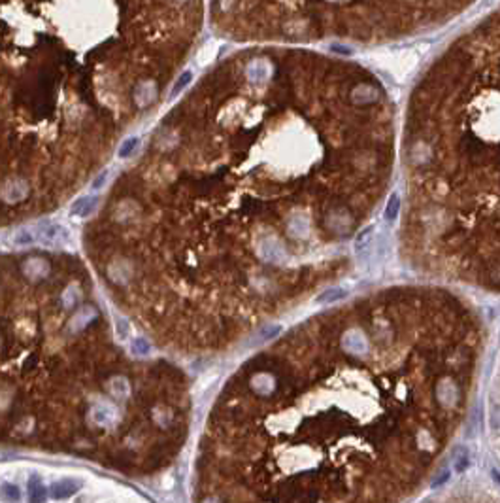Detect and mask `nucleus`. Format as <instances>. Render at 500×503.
Segmentation results:
<instances>
[{
  "instance_id": "nucleus-1",
  "label": "nucleus",
  "mask_w": 500,
  "mask_h": 503,
  "mask_svg": "<svg viewBox=\"0 0 500 503\" xmlns=\"http://www.w3.org/2000/svg\"><path fill=\"white\" fill-rule=\"evenodd\" d=\"M367 66L283 44L216 65L151 135L93 254L168 350L216 352L349 271L395 165Z\"/></svg>"
},
{
  "instance_id": "nucleus-2",
  "label": "nucleus",
  "mask_w": 500,
  "mask_h": 503,
  "mask_svg": "<svg viewBox=\"0 0 500 503\" xmlns=\"http://www.w3.org/2000/svg\"><path fill=\"white\" fill-rule=\"evenodd\" d=\"M482 350L476 310L444 288L315 314L223 386L193 503H402L459 432Z\"/></svg>"
},
{
  "instance_id": "nucleus-3",
  "label": "nucleus",
  "mask_w": 500,
  "mask_h": 503,
  "mask_svg": "<svg viewBox=\"0 0 500 503\" xmlns=\"http://www.w3.org/2000/svg\"><path fill=\"white\" fill-rule=\"evenodd\" d=\"M402 246L423 273L498 292V15L457 36L408 102Z\"/></svg>"
},
{
  "instance_id": "nucleus-4",
  "label": "nucleus",
  "mask_w": 500,
  "mask_h": 503,
  "mask_svg": "<svg viewBox=\"0 0 500 503\" xmlns=\"http://www.w3.org/2000/svg\"><path fill=\"white\" fill-rule=\"evenodd\" d=\"M29 184L23 178H10L2 184L0 187V199L8 203V205H15V203H21V201L27 199L29 195Z\"/></svg>"
},
{
  "instance_id": "nucleus-5",
  "label": "nucleus",
  "mask_w": 500,
  "mask_h": 503,
  "mask_svg": "<svg viewBox=\"0 0 500 503\" xmlns=\"http://www.w3.org/2000/svg\"><path fill=\"white\" fill-rule=\"evenodd\" d=\"M21 273H23L30 282H42L46 280L49 273H51V263L44 258H27L21 261Z\"/></svg>"
},
{
  "instance_id": "nucleus-6",
  "label": "nucleus",
  "mask_w": 500,
  "mask_h": 503,
  "mask_svg": "<svg viewBox=\"0 0 500 503\" xmlns=\"http://www.w3.org/2000/svg\"><path fill=\"white\" fill-rule=\"evenodd\" d=\"M32 233H34V240H40V242L49 246L61 244V242L68 239L66 229L57 225V223H44L40 227L32 229Z\"/></svg>"
},
{
  "instance_id": "nucleus-7",
  "label": "nucleus",
  "mask_w": 500,
  "mask_h": 503,
  "mask_svg": "<svg viewBox=\"0 0 500 503\" xmlns=\"http://www.w3.org/2000/svg\"><path fill=\"white\" fill-rule=\"evenodd\" d=\"M78 486L80 484H78L76 480H70V479L55 482V484L51 486V497L53 499H66V497H70L72 494H76Z\"/></svg>"
},
{
  "instance_id": "nucleus-8",
  "label": "nucleus",
  "mask_w": 500,
  "mask_h": 503,
  "mask_svg": "<svg viewBox=\"0 0 500 503\" xmlns=\"http://www.w3.org/2000/svg\"><path fill=\"white\" fill-rule=\"evenodd\" d=\"M46 486L38 475H32L29 479V501L30 503H44L46 501Z\"/></svg>"
},
{
  "instance_id": "nucleus-9",
  "label": "nucleus",
  "mask_w": 500,
  "mask_h": 503,
  "mask_svg": "<svg viewBox=\"0 0 500 503\" xmlns=\"http://www.w3.org/2000/svg\"><path fill=\"white\" fill-rule=\"evenodd\" d=\"M94 205H97V199H91V197H83L72 206V214L74 216H87L89 212L93 210Z\"/></svg>"
},
{
  "instance_id": "nucleus-10",
  "label": "nucleus",
  "mask_w": 500,
  "mask_h": 503,
  "mask_svg": "<svg viewBox=\"0 0 500 503\" xmlns=\"http://www.w3.org/2000/svg\"><path fill=\"white\" fill-rule=\"evenodd\" d=\"M38 363H40V354L38 352H32V356H29L25 360V365H23V374L30 373V371H34L38 367Z\"/></svg>"
},
{
  "instance_id": "nucleus-11",
  "label": "nucleus",
  "mask_w": 500,
  "mask_h": 503,
  "mask_svg": "<svg viewBox=\"0 0 500 503\" xmlns=\"http://www.w3.org/2000/svg\"><path fill=\"white\" fill-rule=\"evenodd\" d=\"M2 494H4V497L6 499H10V501H15V499H19V488L15 484H4L2 486Z\"/></svg>"
}]
</instances>
